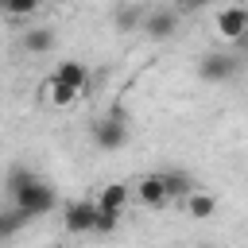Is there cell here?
Wrapping results in <instances>:
<instances>
[{"instance_id": "obj_1", "label": "cell", "mask_w": 248, "mask_h": 248, "mask_svg": "<svg viewBox=\"0 0 248 248\" xmlns=\"http://www.w3.org/2000/svg\"><path fill=\"white\" fill-rule=\"evenodd\" d=\"M4 190H8V198H12V205H19L31 221L35 217H46L54 205H58V198H54V190L39 178V174H31L23 163H16L12 170H8V178H4Z\"/></svg>"}, {"instance_id": "obj_2", "label": "cell", "mask_w": 248, "mask_h": 248, "mask_svg": "<svg viewBox=\"0 0 248 248\" xmlns=\"http://www.w3.org/2000/svg\"><path fill=\"white\" fill-rule=\"evenodd\" d=\"M240 62L244 58L236 50H205L198 58V78L209 81V85H225V81H232L240 74Z\"/></svg>"}, {"instance_id": "obj_3", "label": "cell", "mask_w": 248, "mask_h": 248, "mask_svg": "<svg viewBox=\"0 0 248 248\" xmlns=\"http://www.w3.org/2000/svg\"><path fill=\"white\" fill-rule=\"evenodd\" d=\"M178 23H182V12H178L174 4H155V8H147L143 35H147L151 43H167V39H174Z\"/></svg>"}, {"instance_id": "obj_4", "label": "cell", "mask_w": 248, "mask_h": 248, "mask_svg": "<svg viewBox=\"0 0 248 248\" xmlns=\"http://www.w3.org/2000/svg\"><path fill=\"white\" fill-rule=\"evenodd\" d=\"M93 143H97L101 151H120V147L128 143V116L116 108V112H108L105 120H97V124H93Z\"/></svg>"}, {"instance_id": "obj_5", "label": "cell", "mask_w": 248, "mask_h": 248, "mask_svg": "<svg viewBox=\"0 0 248 248\" xmlns=\"http://www.w3.org/2000/svg\"><path fill=\"white\" fill-rule=\"evenodd\" d=\"M62 229L66 232H93L97 229V202H70V205H62Z\"/></svg>"}, {"instance_id": "obj_6", "label": "cell", "mask_w": 248, "mask_h": 248, "mask_svg": "<svg viewBox=\"0 0 248 248\" xmlns=\"http://www.w3.org/2000/svg\"><path fill=\"white\" fill-rule=\"evenodd\" d=\"M217 35L229 39V43L244 39V35H248V8H244V4H229V8H221V12H217Z\"/></svg>"}, {"instance_id": "obj_7", "label": "cell", "mask_w": 248, "mask_h": 248, "mask_svg": "<svg viewBox=\"0 0 248 248\" xmlns=\"http://www.w3.org/2000/svg\"><path fill=\"white\" fill-rule=\"evenodd\" d=\"M143 19H147V8L136 4V0H124V4L112 8V23H116L120 35H128V31H143Z\"/></svg>"}, {"instance_id": "obj_8", "label": "cell", "mask_w": 248, "mask_h": 248, "mask_svg": "<svg viewBox=\"0 0 248 248\" xmlns=\"http://www.w3.org/2000/svg\"><path fill=\"white\" fill-rule=\"evenodd\" d=\"M136 198H140L147 209H163V205L170 202L163 174H147V178H140V182H136Z\"/></svg>"}, {"instance_id": "obj_9", "label": "cell", "mask_w": 248, "mask_h": 248, "mask_svg": "<svg viewBox=\"0 0 248 248\" xmlns=\"http://www.w3.org/2000/svg\"><path fill=\"white\" fill-rule=\"evenodd\" d=\"M128 198H132V186H128V182H108V186L97 194V205L124 213V209H128Z\"/></svg>"}, {"instance_id": "obj_10", "label": "cell", "mask_w": 248, "mask_h": 248, "mask_svg": "<svg viewBox=\"0 0 248 248\" xmlns=\"http://www.w3.org/2000/svg\"><path fill=\"white\" fill-rule=\"evenodd\" d=\"M54 78H62V81L74 85V89H85V85H89V70H85L78 58H62V62L54 66Z\"/></svg>"}, {"instance_id": "obj_11", "label": "cell", "mask_w": 248, "mask_h": 248, "mask_svg": "<svg viewBox=\"0 0 248 248\" xmlns=\"http://www.w3.org/2000/svg\"><path fill=\"white\" fill-rule=\"evenodd\" d=\"M23 50H31V54L54 50V31H50V27H27V31H23Z\"/></svg>"}, {"instance_id": "obj_12", "label": "cell", "mask_w": 248, "mask_h": 248, "mask_svg": "<svg viewBox=\"0 0 248 248\" xmlns=\"http://www.w3.org/2000/svg\"><path fill=\"white\" fill-rule=\"evenodd\" d=\"M182 205H186V217H194V221H205V217L217 213V198H213V194H202V190L190 194Z\"/></svg>"}, {"instance_id": "obj_13", "label": "cell", "mask_w": 248, "mask_h": 248, "mask_svg": "<svg viewBox=\"0 0 248 248\" xmlns=\"http://www.w3.org/2000/svg\"><path fill=\"white\" fill-rule=\"evenodd\" d=\"M43 93H46V101H50V105H74L81 89H74V85H66L62 78H54V74H50V81L43 85Z\"/></svg>"}, {"instance_id": "obj_14", "label": "cell", "mask_w": 248, "mask_h": 248, "mask_svg": "<svg viewBox=\"0 0 248 248\" xmlns=\"http://www.w3.org/2000/svg\"><path fill=\"white\" fill-rule=\"evenodd\" d=\"M163 182H167V194H170V198H178V202H186L190 194H198L194 178H190V174H182V170H167V174H163Z\"/></svg>"}, {"instance_id": "obj_15", "label": "cell", "mask_w": 248, "mask_h": 248, "mask_svg": "<svg viewBox=\"0 0 248 248\" xmlns=\"http://www.w3.org/2000/svg\"><path fill=\"white\" fill-rule=\"evenodd\" d=\"M27 221H31V217H27V213H23L19 205L4 209V213H0V236H4V240H12V236H16V232H19L23 225H27Z\"/></svg>"}, {"instance_id": "obj_16", "label": "cell", "mask_w": 248, "mask_h": 248, "mask_svg": "<svg viewBox=\"0 0 248 248\" xmlns=\"http://www.w3.org/2000/svg\"><path fill=\"white\" fill-rule=\"evenodd\" d=\"M0 8H4L8 16H16V19H19V16L39 12V8H43V0H0Z\"/></svg>"}, {"instance_id": "obj_17", "label": "cell", "mask_w": 248, "mask_h": 248, "mask_svg": "<svg viewBox=\"0 0 248 248\" xmlns=\"http://www.w3.org/2000/svg\"><path fill=\"white\" fill-rule=\"evenodd\" d=\"M120 217H124V213H116V209H101V205H97V229H93V232H116Z\"/></svg>"}, {"instance_id": "obj_18", "label": "cell", "mask_w": 248, "mask_h": 248, "mask_svg": "<svg viewBox=\"0 0 248 248\" xmlns=\"http://www.w3.org/2000/svg\"><path fill=\"white\" fill-rule=\"evenodd\" d=\"M174 8H178L182 16H198L202 8H209V0H174Z\"/></svg>"}, {"instance_id": "obj_19", "label": "cell", "mask_w": 248, "mask_h": 248, "mask_svg": "<svg viewBox=\"0 0 248 248\" xmlns=\"http://www.w3.org/2000/svg\"><path fill=\"white\" fill-rule=\"evenodd\" d=\"M202 248H209V244H202Z\"/></svg>"}]
</instances>
